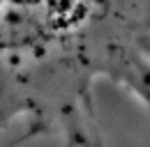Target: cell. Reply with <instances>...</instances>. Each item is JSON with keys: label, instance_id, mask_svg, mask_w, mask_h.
Segmentation results:
<instances>
[{"label": "cell", "instance_id": "cell-1", "mask_svg": "<svg viewBox=\"0 0 150 147\" xmlns=\"http://www.w3.org/2000/svg\"><path fill=\"white\" fill-rule=\"evenodd\" d=\"M99 85L150 115V0H0V140L106 147Z\"/></svg>", "mask_w": 150, "mask_h": 147}]
</instances>
